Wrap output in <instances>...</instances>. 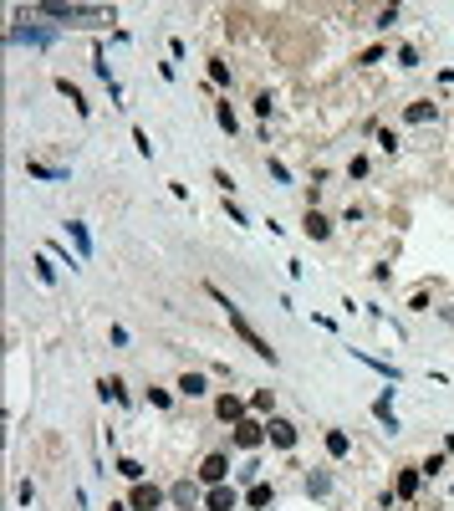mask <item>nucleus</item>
<instances>
[{
	"label": "nucleus",
	"mask_w": 454,
	"mask_h": 511,
	"mask_svg": "<svg viewBox=\"0 0 454 511\" xmlns=\"http://www.w3.org/2000/svg\"><path fill=\"white\" fill-rule=\"evenodd\" d=\"M250 409H255V414H271V389H255V394H250Z\"/></svg>",
	"instance_id": "6ab92c4d"
},
{
	"label": "nucleus",
	"mask_w": 454,
	"mask_h": 511,
	"mask_svg": "<svg viewBox=\"0 0 454 511\" xmlns=\"http://www.w3.org/2000/svg\"><path fill=\"white\" fill-rule=\"evenodd\" d=\"M107 511H133V506H128V501H113V506H107Z\"/></svg>",
	"instance_id": "393cba45"
},
{
	"label": "nucleus",
	"mask_w": 454,
	"mask_h": 511,
	"mask_svg": "<svg viewBox=\"0 0 454 511\" xmlns=\"http://www.w3.org/2000/svg\"><path fill=\"white\" fill-rule=\"evenodd\" d=\"M261 440H266V424L261 419H240V424H235V445H240V450H261Z\"/></svg>",
	"instance_id": "f03ea898"
},
{
	"label": "nucleus",
	"mask_w": 454,
	"mask_h": 511,
	"mask_svg": "<svg viewBox=\"0 0 454 511\" xmlns=\"http://www.w3.org/2000/svg\"><path fill=\"white\" fill-rule=\"evenodd\" d=\"M266 440L276 445V450H291V445H296V424H286V419H271V424H266Z\"/></svg>",
	"instance_id": "39448f33"
},
{
	"label": "nucleus",
	"mask_w": 454,
	"mask_h": 511,
	"mask_svg": "<svg viewBox=\"0 0 454 511\" xmlns=\"http://www.w3.org/2000/svg\"><path fill=\"white\" fill-rule=\"evenodd\" d=\"M164 501V491H159V486H148V481H133V496H128V506H133V511H154Z\"/></svg>",
	"instance_id": "20e7f679"
},
{
	"label": "nucleus",
	"mask_w": 454,
	"mask_h": 511,
	"mask_svg": "<svg viewBox=\"0 0 454 511\" xmlns=\"http://www.w3.org/2000/svg\"><path fill=\"white\" fill-rule=\"evenodd\" d=\"M209 82H214V88H230V67H225V61H209Z\"/></svg>",
	"instance_id": "dca6fc26"
},
{
	"label": "nucleus",
	"mask_w": 454,
	"mask_h": 511,
	"mask_svg": "<svg viewBox=\"0 0 454 511\" xmlns=\"http://www.w3.org/2000/svg\"><path fill=\"white\" fill-rule=\"evenodd\" d=\"M327 455H332V460H348V455H352V440L342 435V430H327Z\"/></svg>",
	"instance_id": "1a4fd4ad"
},
{
	"label": "nucleus",
	"mask_w": 454,
	"mask_h": 511,
	"mask_svg": "<svg viewBox=\"0 0 454 511\" xmlns=\"http://www.w3.org/2000/svg\"><path fill=\"white\" fill-rule=\"evenodd\" d=\"M434 113H439V108H434V102H414V108H408L403 118H408V123H429V118H434Z\"/></svg>",
	"instance_id": "4468645a"
},
{
	"label": "nucleus",
	"mask_w": 454,
	"mask_h": 511,
	"mask_svg": "<svg viewBox=\"0 0 454 511\" xmlns=\"http://www.w3.org/2000/svg\"><path fill=\"white\" fill-rule=\"evenodd\" d=\"M174 501H179L184 511H194V486H189V481H179V486H174Z\"/></svg>",
	"instance_id": "f3484780"
},
{
	"label": "nucleus",
	"mask_w": 454,
	"mask_h": 511,
	"mask_svg": "<svg viewBox=\"0 0 454 511\" xmlns=\"http://www.w3.org/2000/svg\"><path fill=\"white\" fill-rule=\"evenodd\" d=\"M67 230H72V241H77V251H82V256H87V251H92V241H87V225H77V220H72Z\"/></svg>",
	"instance_id": "a211bd4d"
},
{
	"label": "nucleus",
	"mask_w": 454,
	"mask_h": 511,
	"mask_svg": "<svg viewBox=\"0 0 454 511\" xmlns=\"http://www.w3.org/2000/svg\"><path fill=\"white\" fill-rule=\"evenodd\" d=\"M56 88H61V97H67V102H72V108H77L82 118H87V102H82V92L72 88V82H67V77H61V82H56Z\"/></svg>",
	"instance_id": "ddd939ff"
},
{
	"label": "nucleus",
	"mask_w": 454,
	"mask_h": 511,
	"mask_svg": "<svg viewBox=\"0 0 454 511\" xmlns=\"http://www.w3.org/2000/svg\"><path fill=\"white\" fill-rule=\"evenodd\" d=\"M31 266H36V276H41V282H47V287L56 282V271H51V261H47V256H36V261H31Z\"/></svg>",
	"instance_id": "412c9836"
},
{
	"label": "nucleus",
	"mask_w": 454,
	"mask_h": 511,
	"mask_svg": "<svg viewBox=\"0 0 454 511\" xmlns=\"http://www.w3.org/2000/svg\"><path fill=\"white\" fill-rule=\"evenodd\" d=\"M214 414H220L225 424H240V419H245V399H240V394H220V404H214Z\"/></svg>",
	"instance_id": "423d86ee"
},
{
	"label": "nucleus",
	"mask_w": 454,
	"mask_h": 511,
	"mask_svg": "<svg viewBox=\"0 0 454 511\" xmlns=\"http://www.w3.org/2000/svg\"><path fill=\"white\" fill-rule=\"evenodd\" d=\"M179 389H184L189 399H200V394H209V378H204V373H184V378H179Z\"/></svg>",
	"instance_id": "9b49d317"
},
{
	"label": "nucleus",
	"mask_w": 454,
	"mask_h": 511,
	"mask_svg": "<svg viewBox=\"0 0 454 511\" xmlns=\"http://www.w3.org/2000/svg\"><path fill=\"white\" fill-rule=\"evenodd\" d=\"M245 501H250L255 511H266V506H276V491H271V486H266V481H255V486H250V496H245Z\"/></svg>",
	"instance_id": "9d476101"
},
{
	"label": "nucleus",
	"mask_w": 454,
	"mask_h": 511,
	"mask_svg": "<svg viewBox=\"0 0 454 511\" xmlns=\"http://www.w3.org/2000/svg\"><path fill=\"white\" fill-rule=\"evenodd\" d=\"M398 496H419V471H398Z\"/></svg>",
	"instance_id": "f8f14e48"
},
{
	"label": "nucleus",
	"mask_w": 454,
	"mask_h": 511,
	"mask_svg": "<svg viewBox=\"0 0 454 511\" xmlns=\"http://www.w3.org/2000/svg\"><path fill=\"white\" fill-rule=\"evenodd\" d=\"M209 296H214V302H220V307H225V317H230V327H235V332H240V343H245V348H250L255 358H271V363H276V348H271V337H261V332H255V327L245 323V312H240V307H235V302H230V296H225L220 287H209Z\"/></svg>",
	"instance_id": "f257e3e1"
},
{
	"label": "nucleus",
	"mask_w": 454,
	"mask_h": 511,
	"mask_svg": "<svg viewBox=\"0 0 454 511\" xmlns=\"http://www.w3.org/2000/svg\"><path fill=\"white\" fill-rule=\"evenodd\" d=\"M26 174H36V179H61V169H47V164H26Z\"/></svg>",
	"instance_id": "5701e85b"
},
{
	"label": "nucleus",
	"mask_w": 454,
	"mask_h": 511,
	"mask_svg": "<svg viewBox=\"0 0 454 511\" xmlns=\"http://www.w3.org/2000/svg\"><path fill=\"white\" fill-rule=\"evenodd\" d=\"M301 225H307V236H312V241H327V236H332V220H327V215H317V210H307V220H301Z\"/></svg>",
	"instance_id": "6e6552de"
},
{
	"label": "nucleus",
	"mask_w": 454,
	"mask_h": 511,
	"mask_svg": "<svg viewBox=\"0 0 454 511\" xmlns=\"http://www.w3.org/2000/svg\"><path fill=\"white\" fill-rule=\"evenodd\" d=\"M220 128H225V133H235V113H230V102H220Z\"/></svg>",
	"instance_id": "b1692460"
},
{
	"label": "nucleus",
	"mask_w": 454,
	"mask_h": 511,
	"mask_svg": "<svg viewBox=\"0 0 454 511\" xmlns=\"http://www.w3.org/2000/svg\"><path fill=\"white\" fill-rule=\"evenodd\" d=\"M235 486H209V496H204V511H235Z\"/></svg>",
	"instance_id": "0eeeda50"
},
{
	"label": "nucleus",
	"mask_w": 454,
	"mask_h": 511,
	"mask_svg": "<svg viewBox=\"0 0 454 511\" xmlns=\"http://www.w3.org/2000/svg\"><path fill=\"white\" fill-rule=\"evenodd\" d=\"M102 399H118V404H123L128 394H123V383H118V378H102Z\"/></svg>",
	"instance_id": "4be33fe9"
},
{
	"label": "nucleus",
	"mask_w": 454,
	"mask_h": 511,
	"mask_svg": "<svg viewBox=\"0 0 454 511\" xmlns=\"http://www.w3.org/2000/svg\"><path fill=\"white\" fill-rule=\"evenodd\" d=\"M118 476H128V481H143V465L123 455V460H118Z\"/></svg>",
	"instance_id": "aec40b11"
},
{
	"label": "nucleus",
	"mask_w": 454,
	"mask_h": 511,
	"mask_svg": "<svg viewBox=\"0 0 454 511\" xmlns=\"http://www.w3.org/2000/svg\"><path fill=\"white\" fill-rule=\"evenodd\" d=\"M11 41H31V47H47V41H51V31H11Z\"/></svg>",
	"instance_id": "2eb2a0df"
},
{
	"label": "nucleus",
	"mask_w": 454,
	"mask_h": 511,
	"mask_svg": "<svg viewBox=\"0 0 454 511\" xmlns=\"http://www.w3.org/2000/svg\"><path fill=\"white\" fill-rule=\"evenodd\" d=\"M225 476H230V455H204L200 481H204V486H225Z\"/></svg>",
	"instance_id": "7ed1b4c3"
}]
</instances>
